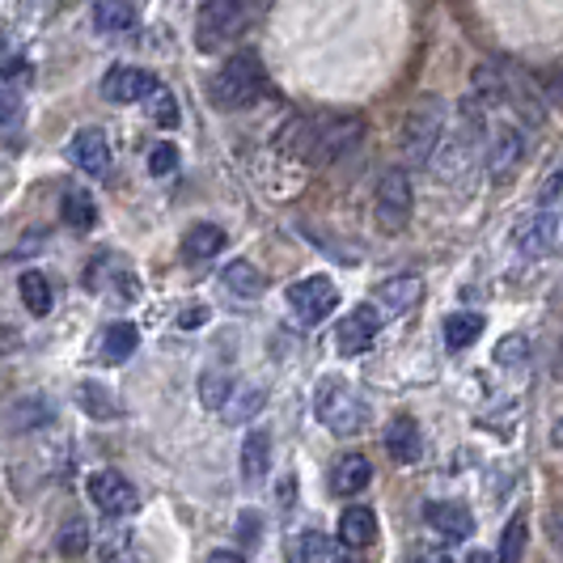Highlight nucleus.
<instances>
[{
  "label": "nucleus",
  "mask_w": 563,
  "mask_h": 563,
  "mask_svg": "<svg viewBox=\"0 0 563 563\" xmlns=\"http://www.w3.org/2000/svg\"><path fill=\"white\" fill-rule=\"evenodd\" d=\"M208 318H212V310H208V306H191V310L178 313V327H183V331H196V327H203Z\"/></svg>",
  "instance_id": "e433bc0d"
},
{
  "label": "nucleus",
  "mask_w": 563,
  "mask_h": 563,
  "mask_svg": "<svg viewBox=\"0 0 563 563\" xmlns=\"http://www.w3.org/2000/svg\"><path fill=\"white\" fill-rule=\"evenodd\" d=\"M263 402H267V390H263V386H254V382H233L221 416H225L229 423H242V420H251Z\"/></svg>",
  "instance_id": "4be33fe9"
},
{
  "label": "nucleus",
  "mask_w": 563,
  "mask_h": 563,
  "mask_svg": "<svg viewBox=\"0 0 563 563\" xmlns=\"http://www.w3.org/2000/svg\"><path fill=\"white\" fill-rule=\"evenodd\" d=\"M18 288H22V301H26L30 313H38V318H43V313H52V284H47L43 272H26Z\"/></svg>",
  "instance_id": "c756f323"
},
{
  "label": "nucleus",
  "mask_w": 563,
  "mask_h": 563,
  "mask_svg": "<svg viewBox=\"0 0 563 563\" xmlns=\"http://www.w3.org/2000/svg\"><path fill=\"white\" fill-rule=\"evenodd\" d=\"M423 521L432 530H441L445 538H471L475 534V512L466 505H453V500H437V505H423Z\"/></svg>",
  "instance_id": "4468645a"
},
{
  "label": "nucleus",
  "mask_w": 563,
  "mask_h": 563,
  "mask_svg": "<svg viewBox=\"0 0 563 563\" xmlns=\"http://www.w3.org/2000/svg\"><path fill=\"white\" fill-rule=\"evenodd\" d=\"M85 492L93 496V505L102 508L107 517H123V512L136 508V487L123 479L119 471H93L85 479Z\"/></svg>",
  "instance_id": "6e6552de"
},
{
  "label": "nucleus",
  "mask_w": 563,
  "mask_h": 563,
  "mask_svg": "<svg viewBox=\"0 0 563 563\" xmlns=\"http://www.w3.org/2000/svg\"><path fill=\"white\" fill-rule=\"evenodd\" d=\"M288 306L297 310V318H306V322L331 318V310L339 306L335 280L331 276H306V280H297L288 288Z\"/></svg>",
  "instance_id": "0eeeda50"
},
{
  "label": "nucleus",
  "mask_w": 563,
  "mask_h": 563,
  "mask_svg": "<svg viewBox=\"0 0 563 563\" xmlns=\"http://www.w3.org/2000/svg\"><path fill=\"white\" fill-rule=\"evenodd\" d=\"M59 212H64V221L73 229H93L98 225V203H93V196L89 191H81V187H68L64 191V199H59Z\"/></svg>",
  "instance_id": "a878e982"
},
{
  "label": "nucleus",
  "mask_w": 563,
  "mask_h": 563,
  "mask_svg": "<svg viewBox=\"0 0 563 563\" xmlns=\"http://www.w3.org/2000/svg\"><path fill=\"white\" fill-rule=\"evenodd\" d=\"M377 301L390 313H411L423 301V280L420 276H398V280L377 284Z\"/></svg>",
  "instance_id": "6ab92c4d"
},
{
  "label": "nucleus",
  "mask_w": 563,
  "mask_h": 563,
  "mask_svg": "<svg viewBox=\"0 0 563 563\" xmlns=\"http://www.w3.org/2000/svg\"><path fill=\"white\" fill-rule=\"evenodd\" d=\"M373 538H377V512L368 505L343 508V517H339V542L347 551H365V547H373Z\"/></svg>",
  "instance_id": "2eb2a0df"
},
{
  "label": "nucleus",
  "mask_w": 563,
  "mask_h": 563,
  "mask_svg": "<svg viewBox=\"0 0 563 563\" xmlns=\"http://www.w3.org/2000/svg\"><path fill=\"white\" fill-rule=\"evenodd\" d=\"M246 22H251L246 0H203L196 18V47L199 52H221L246 30Z\"/></svg>",
  "instance_id": "20e7f679"
},
{
  "label": "nucleus",
  "mask_w": 563,
  "mask_h": 563,
  "mask_svg": "<svg viewBox=\"0 0 563 563\" xmlns=\"http://www.w3.org/2000/svg\"><path fill=\"white\" fill-rule=\"evenodd\" d=\"M272 471V432L267 428H251L242 441V479L263 483V475Z\"/></svg>",
  "instance_id": "f3484780"
},
{
  "label": "nucleus",
  "mask_w": 563,
  "mask_h": 563,
  "mask_svg": "<svg viewBox=\"0 0 563 563\" xmlns=\"http://www.w3.org/2000/svg\"><path fill=\"white\" fill-rule=\"evenodd\" d=\"M327 551H331V542H327V534L322 530H297V534H288V542H284V555H288V563H322L327 560Z\"/></svg>",
  "instance_id": "5701e85b"
},
{
  "label": "nucleus",
  "mask_w": 563,
  "mask_h": 563,
  "mask_svg": "<svg viewBox=\"0 0 563 563\" xmlns=\"http://www.w3.org/2000/svg\"><path fill=\"white\" fill-rule=\"evenodd\" d=\"M365 123L361 119H331V123H292L288 141L297 144V153L306 162H335L339 153H347L361 141Z\"/></svg>",
  "instance_id": "7ed1b4c3"
},
{
  "label": "nucleus",
  "mask_w": 563,
  "mask_h": 563,
  "mask_svg": "<svg viewBox=\"0 0 563 563\" xmlns=\"http://www.w3.org/2000/svg\"><path fill=\"white\" fill-rule=\"evenodd\" d=\"M148 169H153L157 178L174 174V169H178V148H174V144H157V148L148 153Z\"/></svg>",
  "instance_id": "f704fd0d"
},
{
  "label": "nucleus",
  "mask_w": 563,
  "mask_h": 563,
  "mask_svg": "<svg viewBox=\"0 0 563 563\" xmlns=\"http://www.w3.org/2000/svg\"><path fill=\"white\" fill-rule=\"evenodd\" d=\"M555 199H560V174H551L547 187H542V203H547V208H555Z\"/></svg>",
  "instance_id": "4c0bfd02"
},
{
  "label": "nucleus",
  "mask_w": 563,
  "mask_h": 563,
  "mask_svg": "<svg viewBox=\"0 0 563 563\" xmlns=\"http://www.w3.org/2000/svg\"><path fill=\"white\" fill-rule=\"evenodd\" d=\"M331 563H365V560H361L356 551H343V555H335V560H331Z\"/></svg>",
  "instance_id": "79ce46f5"
},
{
  "label": "nucleus",
  "mask_w": 563,
  "mask_h": 563,
  "mask_svg": "<svg viewBox=\"0 0 563 563\" xmlns=\"http://www.w3.org/2000/svg\"><path fill=\"white\" fill-rule=\"evenodd\" d=\"M22 114V98L9 81H0V123H13Z\"/></svg>",
  "instance_id": "c9c22d12"
},
{
  "label": "nucleus",
  "mask_w": 563,
  "mask_h": 563,
  "mask_svg": "<svg viewBox=\"0 0 563 563\" xmlns=\"http://www.w3.org/2000/svg\"><path fill=\"white\" fill-rule=\"evenodd\" d=\"M93 26L119 34L136 26V0H93Z\"/></svg>",
  "instance_id": "b1692460"
},
{
  "label": "nucleus",
  "mask_w": 563,
  "mask_h": 563,
  "mask_svg": "<svg viewBox=\"0 0 563 563\" xmlns=\"http://www.w3.org/2000/svg\"><path fill=\"white\" fill-rule=\"evenodd\" d=\"M441 136H445V107L441 102H420V107H411L402 132H398V148L411 166H428L441 148Z\"/></svg>",
  "instance_id": "39448f33"
},
{
  "label": "nucleus",
  "mask_w": 563,
  "mask_h": 563,
  "mask_svg": "<svg viewBox=\"0 0 563 563\" xmlns=\"http://www.w3.org/2000/svg\"><path fill=\"white\" fill-rule=\"evenodd\" d=\"M263 59L254 56V52H238V56H229L217 73H212V81H208V98H212V107L217 111H246L251 102H258V93H263Z\"/></svg>",
  "instance_id": "f257e3e1"
},
{
  "label": "nucleus",
  "mask_w": 563,
  "mask_h": 563,
  "mask_svg": "<svg viewBox=\"0 0 563 563\" xmlns=\"http://www.w3.org/2000/svg\"><path fill=\"white\" fill-rule=\"evenodd\" d=\"M368 479H373V466H368L365 453H343L335 471H331V492L335 496H356L368 487Z\"/></svg>",
  "instance_id": "a211bd4d"
},
{
  "label": "nucleus",
  "mask_w": 563,
  "mask_h": 563,
  "mask_svg": "<svg viewBox=\"0 0 563 563\" xmlns=\"http://www.w3.org/2000/svg\"><path fill=\"white\" fill-rule=\"evenodd\" d=\"M407 563H457V560L445 555V551H437V555H416V560H407Z\"/></svg>",
  "instance_id": "ea45409f"
},
{
  "label": "nucleus",
  "mask_w": 563,
  "mask_h": 563,
  "mask_svg": "<svg viewBox=\"0 0 563 563\" xmlns=\"http://www.w3.org/2000/svg\"><path fill=\"white\" fill-rule=\"evenodd\" d=\"M56 547H59V555H85V547H89V526H85V521H68L56 534Z\"/></svg>",
  "instance_id": "72a5a7b5"
},
{
  "label": "nucleus",
  "mask_w": 563,
  "mask_h": 563,
  "mask_svg": "<svg viewBox=\"0 0 563 563\" xmlns=\"http://www.w3.org/2000/svg\"><path fill=\"white\" fill-rule=\"evenodd\" d=\"M411 212H416V191H411V178L407 169H386L382 183H377V199H373V217L386 233L411 225Z\"/></svg>",
  "instance_id": "423d86ee"
},
{
  "label": "nucleus",
  "mask_w": 563,
  "mask_h": 563,
  "mask_svg": "<svg viewBox=\"0 0 563 563\" xmlns=\"http://www.w3.org/2000/svg\"><path fill=\"white\" fill-rule=\"evenodd\" d=\"M221 246H225V229L203 221V225H196L187 238H183V258H187V263H199V258L221 254Z\"/></svg>",
  "instance_id": "393cba45"
},
{
  "label": "nucleus",
  "mask_w": 563,
  "mask_h": 563,
  "mask_svg": "<svg viewBox=\"0 0 563 563\" xmlns=\"http://www.w3.org/2000/svg\"><path fill=\"white\" fill-rule=\"evenodd\" d=\"M526 542H530V517L517 512V517L505 526V534H500V563H521Z\"/></svg>",
  "instance_id": "c85d7f7f"
},
{
  "label": "nucleus",
  "mask_w": 563,
  "mask_h": 563,
  "mask_svg": "<svg viewBox=\"0 0 563 563\" xmlns=\"http://www.w3.org/2000/svg\"><path fill=\"white\" fill-rule=\"evenodd\" d=\"M136 347H141V327H132V322H111L102 331V361L107 365H123Z\"/></svg>",
  "instance_id": "412c9836"
},
{
  "label": "nucleus",
  "mask_w": 563,
  "mask_h": 563,
  "mask_svg": "<svg viewBox=\"0 0 563 563\" xmlns=\"http://www.w3.org/2000/svg\"><path fill=\"white\" fill-rule=\"evenodd\" d=\"M313 416L339 437H356V432H365L368 423V402L343 377H322L318 395H313Z\"/></svg>",
  "instance_id": "f03ea898"
},
{
  "label": "nucleus",
  "mask_w": 563,
  "mask_h": 563,
  "mask_svg": "<svg viewBox=\"0 0 563 563\" xmlns=\"http://www.w3.org/2000/svg\"><path fill=\"white\" fill-rule=\"evenodd\" d=\"M229 390H233V377H229V373H203V377H199L203 407H212V411H221V407H225Z\"/></svg>",
  "instance_id": "7c9ffc66"
},
{
  "label": "nucleus",
  "mask_w": 563,
  "mask_h": 563,
  "mask_svg": "<svg viewBox=\"0 0 563 563\" xmlns=\"http://www.w3.org/2000/svg\"><path fill=\"white\" fill-rule=\"evenodd\" d=\"M77 402H81L93 420H114V416L123 411L119 398H114L107 386H98V382H81V386H77Z\"/></svg>",
  "instance_id": "cd10ccee"
},
{
  "label": "nucleus",
  "mask_w": 563,
  "mask_h": 563,
  "mask_svg": "<svg viewBox=\"0 0 563 563\" xmlns=\"http://www.w3.org/2000/svg\"><path fill=\"white\" fill-rule=\"evenodd\" d=\"M466 563H496V560H492L487 551H471V555H466Z\"/></svg>",
  "instance_id": "a19ab883"
},
{
  "label": "nucleus",
  "mask_w": 563,
  "mask_h": 563,
  "mask_svg": "<svg viewBox=\"0 0 563 563\" xmlns=\"http://www.w3.org/2000/svg\"><path fill=\"white\" fill-rule=\"evenodd\" d=\"M386 453L395 457L398 466H416L423 453V437H420V423L411 416H398L390 428H386Z\"/></svg>",
  "instance_id": "dca6fc26"
},
{
  "label": "nucleus",
  "mask_w": 563,
  "mask_h": 563,
  "mask_svg": "<svg viewBox=\"0 0 563 563\" xmlns=\"http://www.w3.org/2000/svg\"><path fill=\"white\" fill-rule=\"evenodd\" d=\"M521 157H526V136L517 132V128H500L496 132V141L487 148V169H492V178H512L517 169H521Z\"/></svg>",
  "instance_id": "ddd939ff"
},
{
  "label": "nucleus",
  "mask_w": 563,
  "mask_h": 563,
  "mask_svg": "<svg viewBox=\"0 0 563 563\" xmlns=\"http://www.w3.org/2000/svg\"><path fill=\"white\" fill-rule=\"evenodd\" d=\"M555 246H560V212L555 208L538 212V217H530L526 225L517 229V251L526 258H547Z\"/></svg>",
  "instance_id": "9d476101"
},
{
  "label": "nucleus",
  "mask_w": 563,
  "mask_h": 563,
  "mask_svg": "<svg viewBox=\"0 0 563 563\" xmlns=\"http://www.w3.org/2000/svg\"><path fill=\"white\" fill-rule=\"evenodd\" d=\"M157 77L153 73H144V68H132V64H119L111 68L107 77H102V93L111 98V102H144L153 89H157Z\"/></svg>",
  "instance_id": "9b49d317"
},
{
  "label": "nucleus",
  "mask_w": 563,
  "mask_h": 563,
  "mask_svg": "<svg viewBox=\"0 0 563 563\" xmlns=\"http://www.w3.org/2000/svg\"><path fill=\"white\" fill-rule=\"evenodd\" d=\"M144 102H148V111H153V119H157L162 128H178V102H174V93H169L166 85H157Z\"/></svg>",
  "instance_id": "2f4dec72"
},
{
  "label": "nucleus",
  "mask_w": 563,
  "mask_h": 563,
  "mask_svg": "<svg viewBox=\"0 0 563 563\" xmlns=\"http://www.w3.org/2000/svg\"><path fill=\"white\" fill-rule=\"evenodd\" d=\"M483 335V313H450L445 318V347L450 352H466L471 343Z\"/></svg>",
  "instance_id": "bb28decb"
},
{
  "label": "nucleus",
  "mask_w": 563,
  "mask_h": 563,
  "mask_svg": "<svg viewBox=\"0 0 563 563\" xmlns=\"http://www.w3.org/2000/svg\"><path fill=\"white\" fill-rule=\"evenodd\" d=\"M208 563H246V560H242L238 551H212V555H208Z\"/></svg>",
  "instance_id": "58836bf2"
},
{
  "label": "nucleus",
  "mask_w": 563,
  "mask_h": 563,
  "mask_svg": "<svg viewBox=\"0 0 563 563\" xmlns=\"http://www.w3.org/2000/svg\"><path fill=\"white\" fill-rule=\"evenodd\" d=\"M382 331V313L373 306H356L343 322L335 327V343L343 356H361L365 347H373V339Z\"/></svg>",
  "instance_id": "1a4fd4ad"
},
{
  "label": "nucleus",
  "mask_w": 563,
  "mask_h": 563,
  "mask_svg": "<svg viewBox=\"0 0 563 563\" xmlns=\"http://www.w3.org/2000/svg\"><path fill=\"white\" fill-rule=\"evenodd\" d=\"M526 361H530V339L526 335H508L496 343V365L517 368V365H526Z\"/></svg>",
  "instance_id": "473e14b6"
},
{
  "label": "nucleus",
  "mask_w": 563,
  "mask_h": 563,
  "mask_svg": "<svg viewBox=\"0 0 563 563\" xmlns=\"http://www.w3.org/2000/svg\"><path fill=\"white\" fill-rule=\"evenodd\" d=\"M68 157H73V166L77 169L93 174V178H102V174L111 169V141H107V132H102V128H81V132L73 136Z\"/></svg>",
  "instance_id": "f8f14e48"
},
{
  "label": "nucleus",
  "mask_w": 563,
  "mask_h": 563,
  "mask_svg": "<svg viewBox=\"0 0 563 563\" xmlns=\"http://www.w3.org/2000/svg\"><path fill=\"white\" fill-rule=\"evenodd\" d=\"M221 284H225L233 297H242V301H254V297L267 288V276L254 267L251 258H233L225 272H221Z\"/></svg>",
  "instance_id": "aec40b11"
}]
</instances>
